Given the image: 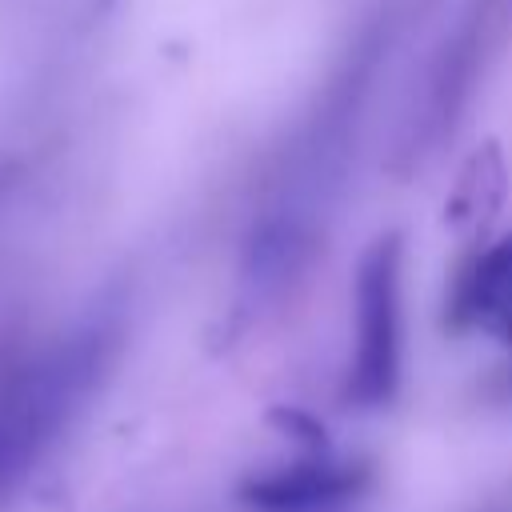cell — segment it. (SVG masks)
<instances>
[{
    "mask_svg": "<svg viewBox=\"0 0 512 512\" xmlns=\"http://www.w3.org/2000/svg\"><path fill=\"white\" fill-rule=\"evenodd\" d=\"M384 28H364L332 72L324 96H316L308 120L288 140L276 176L248 224L240 248V300L252 308L276 304L312 264L324 244V228L340 200L368 84L380 64Z\"/></svg>",
    "mask_w": 512,
    "mask_h": 512,
    "instance_id": "obj_1",
    "label": "cell"
},
{
    "mask_svg": "<svg viewBox=\"0 0 512 512\" xmlns=\"http://www.w3.org/2000/svg\"><path fill=\"white\" fill-rule=\"evenodd\" d=\"M404 368V236L380 232L360 264L352 288V348H348V396L364 408H380L396 396Z\"/></svg>",
    "mask_w": 512,
    "mask_h": 512,
    "instance_id": "obj_3",
    "label": "cell"
},
{
    "mask_svg": "<svg viewBox=\"0 0 512 512\" xmlns=\"http://www.w3.org/2000/svg\"><path fill=\"white\" fill-rule=\"evenodd\" d=\"M500 8H504V0H472L460 12L456 28L444 36L440 52L432 56V64L420 80V96L412 100L404 132H400L404 164H416L428 152H436L444 144V136L456 128V120L464 116L476 76L484 72V60L492 56Z\"/></svg>",
    "mask_w": 512,
    "mask_h": 512,
    "instance_id": "obj_4",
    "label": "cell"
},
{
    "mask_svg": "<svg viewBox=\"0 0 512 512\" xmlns=\"http://www.w3.org/2000/svg\"><path fill=\"white\" fill-rule=\"evenodd\" d=\"M452 320L512 340V236L480 252L452 284Z\"/></svg>",
    "mask_w": 512,
    "mask_h": 512,
    "instance_id": "obj_5",
    "label": "cell"
},
{
    "mask_svg": "<svg viewBox=\"0 0 512 512\" xmlns=\"http://www.w3.org/2000/svg\"><path fill=\"white\" fill-rule=\"evenodd\" d=\"M348 472L336 464H292L280 468L272 476H264L256 484V500L280 512H304V508H320L324 500H336L348 492Z\"/></svg>",
    "mask_w": 512,
    "mask_h": 512,
    "instance_id": "obj_6",
    "label": "cell"
},
{
    "mask_svg": "<svg viewBox=\"0 0 512 512\" xmlns=\"http://www.w3.org/2000/svg\"><path fill=\"white\" fill-rule=\"evenodd\" d=\"M108 352L112 324L104 316L0 376V500L20 484L48 440L68 424L76 404L92 392Z\"/></svg>",
    "mask_w": 512,
    "mask_h": 512,
    "instance_id": "obj_2",
    "label": "cell"
}]
</instances>
